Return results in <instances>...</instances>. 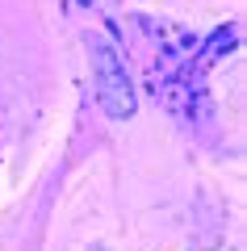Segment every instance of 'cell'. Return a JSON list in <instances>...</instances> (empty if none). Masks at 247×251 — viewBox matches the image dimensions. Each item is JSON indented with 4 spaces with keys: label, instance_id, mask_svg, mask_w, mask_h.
<instances>
[{
    "label": "cell",
    "instance_id": "6da1fadb",
    "mask_svg": "<svg viewBox=\"0 0 247 251\" xmlns=\"http://www.w3.org/2000/svg\"><path fill=\"white\" fill-rule=\"evenodd\" d=\"M92 80H97V100L109 117H130L134 113V88L126 75V63L117 46L105 38H92Z\"/></svg>",
    "mask_w": 247,
    "mask_h": 251
}]
</instances>
